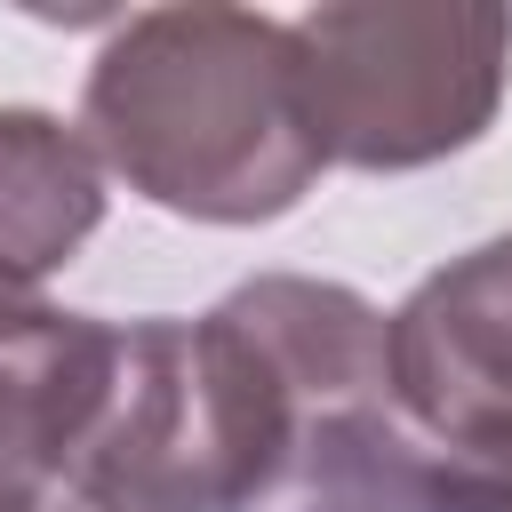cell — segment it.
I'll use <instances>...</instances> for the list:
<instances>
[{"label": "cell", "mask_w": 512, "mask_h": 512, "mask_svg": "<svg viewBox=\"0 0 512 512\" xmlns=\"http://www.w3.org/2000/svg\"><path fill=\"white\" fill-rule=\"evenodd\" d=\"M104 160L80 120L48 104H0V288L32 296L104 224Z\"/></svg>", "instance_id": "obj_7"}, {"label": "cell", "mask_w": 512, "mask_h": 512, "mask_svg": "<svg viewBox=\"0 0 512 512\" xmlns=\"http://www.w3.org/2000/svg\"><path fill=\"white\" fill-rule=\"evenodd\" d=\"M504 456H512V448H504Z\"/></svg>", "instance_id": "obj_9"}, {"label": "cell", "mask_w": 512, "mask_h": 512, "mask_svg": "<svg viewBox=\"0 0 512 512\" xmlns=\"http://www.w3.org/2000/svg\"><path fill=\"white\" fill-rule=\"evenodd\" d=\"M336 400H392V312L352 280L256 272L208 312L120 320L64 496L96 512H240L296 424Z\"/></svg>", "instance_id": "obj_1"}, {"label": "cell", "mask_w": 512, "mask_h": 512, "mask_svg": "<svg viewBox=\"0 0 512 512\" xmlns=\"http://www.w3.org/2000/svg\"><path fill=\"white\" fill-rule=\"evenodd\" d=\"M392 408L448 448H512V232L448 256L392 304Z\"/></svg>", "instance_id": "obj_4"}, {"label": "cell", "mask_w": 512, "mask_h": 512, "mask_svg": "<svg viewBox=\"0 0 512 512\" xmlns=\"http://www.w3.org/2000/svg\"><path fill=\"white\" fill-rule=\"evenodd\" d=\"M40 512H96V504H80V496H48Z\"/></svg>", "instance_id": "obj_8"}, {"label": "cell", "mask_w": 512, "mask_h": 512, "mask_svg": "<svg viewBox=\"0 0 512 512\" xmlns=\"http://www.w3.org/2000/svg\"><path fill=\"white\" fill-rule=\"evenodd\" d=\"M296 96L328 168L408 176L472 152L512 88L496 0H328L288 16Z\"/></svg>", "instance_id": "obj_3"}, {"label": "cell", "mask_w": 512, "mask_h": 512, "mask_svg": "<svg viewBox=\"0 0 512 512\" xmlns=\"http://www.w3.org/2000/svg\"><path fill=\"white\" fill-rule=\"evenodd\" d=\"M80 136L136 200L224 232L280 224L328 168L296 96L288 16L224 0L120 16L88 56Z\"/></svg>", "instance_id": "obj_2"}, {"label": "cell", "mask_w": 512, "mask_h": 512, "mask_svg": "<svg viewBox=\"0 0 512 512\" xmlns=\"http://www.w3.org/2000/svg\"><path fill=\"white\" fill-rule=\"evenodd\" d=\"M240 512H512V456L448 448L392 400H336L296 424Z\"/></svg>", "instance_id": "obj_5"}, {"label": "cell", "mask_w": 512, "mask_h": 512, "mask_svg": "<svg viewBox=\"0 0 512 512\" xmlns=\"http://www.w3.org/2000/svg\"><path fill=\"white\" fill-rule=\"evenodd\" d=\"M120 320L0 288V512L64 496L72 456L104 408Z\"/></svg>", "instance_id": "obj_6"}]
</instances>
